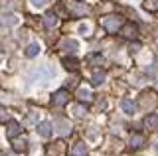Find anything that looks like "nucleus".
Instances as JSON below:
<instances>
[{"mask_svg":"<svg viewBox=\"0 0 158 156\" xmlns=\"http://www.w3.org/2000/svg\"><path fill=\"white\" fill-rule=\"evenodd\" d=\"M156 105H158V97H156L154 91H150V89L142 91L140 97H138V107H140L142 111H152Z\"/></svg>","mask_w":158,"mask_h":156,"instance_id":"f257e3e1","label":"nucleus"},{"mask_svg":"<svg viewBox=\"0 0 158 156\" xmlns=\"http://www.w3.org/2000/svg\"><path fill=\"white\" fill-rule=\"evenodd\" d=\"M103 28H105V30L107 32H117L118 30V28H121V18H118V16H115V14H111V16H105V18H103Z\"/></svg>","mask_w":158,"mask_h":156,"instance_id":"f03ea898","label":"nucleus"},{"mask_svg":"<svg viewBox=\"0 0 158 156\" xmlns=\"http://www.w3.org/2000/svg\"><path fill=\"white\" fill-rule=\"evenodd\" d=\"M67 6V10H69V16H73V18H81V16H85L87 14V8H85V4H79V2H67L65 4Z\"/></svg>","mask_w":158,"mask_h":156,"instance_id":"7ed1b4c3","label":"nucleus"},{"mask_svg":"<svg viewBox=\"0 0 158 156\" xmlns=\"http://www.w3.org/2000/svg\"><path fill=\"white\" fill-rule=\"evenodd\" d=\"M69 101V93L65 89H59V91H56L53 93V97H52V105L53 107H61V105H65Z\"/></svg>","mask_w":158,"mask_h":156,"instance_id":"20e7f679","label":"nucleus"},{"mask_svg":"<svg viewBox=\"0 0 158 156\" xmlns=\"http://www.w3.org/2000/svg\"><path fill=\"white\" fill-rule=\"evenodd\" d=\"M20 133H22L20 123H16V121H8V125H6V136L8 138H16Z\"/></svg>","mask_w":158,"mask_h":156,"instance_id":"39448f33","label":"nucleus"},{"mask_svg":"<svg viewBox=\"0 0 158 156\" xmlns=\"http://www.w3.org/2000/svg\"><path fill=\"white\" fill-rule=\"evenodd\" d=\"M144 136H142L140 133H132L131 134V138H128V146H131V148H142V146H144Z\"/></svg>","mask_w":158,"mask_h":156,"instance_id":"423d86ee","label":"nucleus"},{"mask_svg":"<svg viewBox=\"0 0 158 156\" xmlns=\"http://www.w3.org/2000/svg\"><path fill=\"white\" fill-rule=\"evenodd\" d=\"M63 152H65V144H63L61 140H57V142H53L52 146H48L49 156H63Z\"/></svg>","mask_w":158,"mask_h":156,"instance_id":"0eeeda50","label":"nucleus"},{"mask_svg":"<svg viewBox=\"0 0 158 156\" xmlns=\"http://www.w3.org/2000/svg\"><path fill=\"white\" fill-rule=\"evenodd\" d=\"M77 99L81 101V103H89V101L93 99L91 89H89V87H79L77 89Z\"/></svg>","mask_w":158,"mask_h":156,"instance_id":"6e6552de","label":"nucleus"},{"mask_svg":"<svg viewBox=\"0 0 158 156\" xmlns=\"http://www.w3.org/2000/svg\"><path fill=\"white\" fill-rule=\"evenodd\" d=\"M69 154H71V156H85L87 154L85 142H75V144L71 146V150H69Z\"/></svg>","mask_w":158,"mask_h":156,"instance_id":"1a4fd4ad","label":"nucleus"},{"mask_svg":"<svg viewBox=\"0 0 158 156\" xmlns=\"http://www.w3.org/2000/svg\"><path fill=\"white\" fill-rule=\"evenodd\" d=\"M142 125H144L148 130H154L156 126H158V117H156V115H152V113H150V115H146V117H144V121H142Z\"/></svg>","mask_w":158,"mask_h":156,"instance_id":"9d476101","label":"nucleus"},{"mask_svg":"<svg viewBox=\"0 0 158 156\" xmlns=\"http://www.w3.org/2000/svg\"><path fill=\"white\" fill-rule=\"evenodd\" d=\"M44 26L48 28V30H52V28L57 26V16L53 12H48L46 16H44Z\"/></svg>","mask_w":158,"mask_h":156,"instance_id":"9b49d317","label":"nucleus"},{"mask_svg":"<svg viewBox=\"0 0 158 156\" xmlns=\"http://www.w3.org/2000/svg\"><path fill=\"white\" fill-rule=\"evenodd\" d=\"M77 47H79V46H77L75 40H63V42H61V50L65 51V53H75Z\"/></svg>","mask_w":158,"mask_h":156,"instance_id":"f8f14e48","label":"nucleus"},{"mask_svg":"<svg viewBox=\"0 0 158 156\" xmlns=\"http://www.w3.org/2000/svg\"><path fill=\"white\" fill-rule=\"evenodd\" d=\"M121 34H123L125 38H128V40H132V38H136L138 30H136V26H132V24H127V26H123Z\"/></svg>","mask_w":158,"mask_h":156,"instance_id":"ddd939ff","label":"nucleus"},{"mask_svg":"<svg viewBox=\"0 0 158 156\" xmlns=\"http://www.w3.org/2000/svg\"><path fill=\"white\" fill-rule=\"evenodd\" d=\"M38 134L44 136V138H48V136L52 134V125L46 123V121H44V123H40V125H38Z\"/></svg>","mask_w":158,"mask_h":156,"instance_id":"4468645a","label":"nucleus"},{"mask_svg":"<svg viewBox=\"0 0 158 156\" xmlns=\"http://www.w3.org/2000/svg\"><path fill=\"white\" fill-rule=\"evenodd\" d=\"M40 50H42V47H40V43H38V42L30 43V46L26 47V57H36L38 53H40Z\"/></svg>","mask_w":158,"mask_h":156,"instance_id":"2eb2a0df","label":"nucleus"},{"mask_svg":"<svg viewBox=\"0 0 158 156\" xmlns=\"http://www.w3.org/2000/svg\"><path fill=\"white\" fill-rule=\"evenodd\" d=\"M121 109L125 111V113L132 115V113H135V103H132L131 99H123V101H121Z\"/></svg>","mask_w":158,"mask_h":156,"instance_id":"dca6fc26","label":"nucleus"},{"mask_svg":"<svg viewBox=\"0 0 158 156\" xmlns=\"http://www.w3.org/2000/svg\"><path fill=\"white\" fill-rule=\"evenodd\" d=\"M142 6H144V10H148V12H158V0H144Z\"/></svg>","mask_w":158,"mask_h":156,"instance_id":"f3484780","label":"nucleus"},{"mask_svg":"<svg viewBox=\"0 0 158 156\" xmlns=\"http://www.w3.org/2000/svg\"><path fill=\"white\" fill-rule=\"evenodd\" d=\"M71 113H73V117H77V119H81V117H85L87 109H85L83 105H73V107H71Z\"/></svg>","mask_w":158,"mask_h":156,"instance_id":"a211bd4d","label":"nucleus"},{"mask_svg":"<svg viewBox=\"0 0 158 156\" xmlns=\"http://www.w3.org/2000/svg\"><path fill=\"white\" fill-rule=\"evenodd\" d=\"M0 24H2V26H16L18 18H14V16H0Z\"/></svg>","mask_w":158,"mask_h":156,"instance_id":"6ab92c4d","label":"nucleus"},{"mask_svg":"<svg viewBox=\"0 0 158 156\" xmlns=\"http://www.w3.org/2000/svg\"><path fill=\"white\" fill-rule=\"evenodd\" d=\"M56 123H57V130H59L61 134H67L69 130H71V126H69V125H67V123H65L63 119H57Z\"/></svg>","mask_w":158,"mask_h":156,"instance_id":"aec40b11","label":"nucleus"},{"mask_svg":"<svg viewBox=\"0 0 158 156\" xmlns=\"http://www.w3.org/2000/svg\"><path fill=\"white\" fill-rule=\"evenodd\" d=\"M105 83V73L103 71H95L93 73V85H103Z\"/></svg>","mask_w":158,"mask_h":156,"instance_id":"412c9836","label":"nucleus"},{"mask_svg":"<svg viewBox=\"0 0 158 156\" xmlns=\"http://www.w3.org/2000/svg\"><path fill=\"white\" fill-rule=\"evenodd\" d=\"M26 144H28L26 140H16V142H14V150H16V152H24V150L28 148Z\"/></svg>","mask_w":158,"mask_h":156,"instance_id":"4be33fe9","label":"nucleus"},{"mask_svg":"<svg viewBox=\"0 0 158 156\" xmlns=\"http://www.w3.org/2000/svg\"><path fill=\"white\" fill-rule=\"evenodd\" d=\"M63 65H65V69H69V71L77 69V61L75 60H63Z\"/></svg>","mask_w":158,"mask_h":156,"instance_id":"5701e85b","label":"nucleus"},{"mask_svg":"<svg viewBox=\"0 0 158 156\" xmlns=\"http://www.w3.org/2000/svg\"><path fill=\"white\" fill-rule=\"evenodd\" d=\"M79 32L85 34V36H89V32H91V24H81V26H79Z\"/></svg>","mask_w":158,"mask_h":156,"instance_id":"b1692460","label":"nucleus"},{"mask_svg":"<svg viewBox=\"0 0 158 156\" xmlns=\"http://www.w3.org/2000/svg\"><path fill=\"white\" fill-rule=\"evenodd\" d=\"M0 4H2L4 8H16V0H2Z\"/></svg>","mask_w":158,"mask_h":156,"instance_id":"393cba45","label":"nucleus"},{"mask_svg":"<svg viewBox=\"0 0 158 156\" xmlns=\"http://www.w3.org/2000/svg\"><path fill=\"white\" fill-rule=\"evenodd\" d=\"M0 121H2V123H6V121H8V111L4 109L2 105H0Z\"/></svg>","mask_w":158,"mask_h":156,"instance_id":"a878e982","label":"nucleus"},{"mask_svg":"<svg viewBox=\"0 0 158 156\" xmlns=\"http://www.w3.org/2000/svg\"><path fill=\"white\" fill-rule=\"evenodd\" d=\"M138 50H140V43L135 42V43H131V50H128V51H131V53H138Z\"/></svg>","mask_w":158,"mask_h":156,"instance_id":"bb28decb","label":"nucleus"},{"mask_svg":"<svg viewBox=\"0 0 158 156\" xmlns=\"http://www.w3.org/2000/svg\"><path fill=\"white\" fill-rule=\"evenodd\" d=\"M30 2H32V4H34L36 8H42L44 4H46V0H30Z\"/></svg>","mask_w":158,"mask_h":156,"instance_id":"cd10ccee","label":"nucleus"},{"mask_svg":"<svg viewBox=\"0 0 158 156\" xmlns=\"http://www.w3.org/2000/svg\"><path fill=\"white\" fill-rule=\"evenodd\" d=\"M2 156H14V154L12 152H6V154H2Z\"/></svg>","mask_w":158,"mask_h":156,"instance_id":"c85d7f7f","label":"nucleus"},{"mask_svg":"<svg viewBox=\"0 0 158 156\" xmlns=\"http://www.w3.org/2000/svg\"><path fill=\"white\" fill-rule=\"evenodd\" d=\"M156 40H158V28H156Z\"/></svg>","mask_w":158,"mask_h":156,"instance_id":"c756f323","label":"nucleus"}]
</instances>
